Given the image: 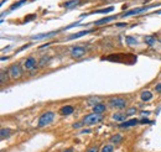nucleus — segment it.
I'll return each instance as SVG.
<instances>
[{"label": "nucleus", "mask_w": 161, "mask_h": 152, "mask_svg": "<svg viewBox=\"0 0 161 152\" xmlns=\"http://www.w3.org/2000/svg\"><path fill=\"white\" fill-rule=\"evenodd\" d=\"M139 124H152V121H150V120H149V119H141V120H140V122H139Z\"/></svg>", "instance_id": "29"}, {"label": "nucleus", "mask_w": 161, "mask_h": 152, "mask_svg": "<svg viewBox=\"0 0 161 152\" xmlns=\"http://www.w3.org/2000/svg\"><path fill=\"white\" fill-rule=\"evenodd\" d=\"M81 24H79V22H74V24H72V25H69V26H66V27L65 29H63V30H69V29H72V27H76V26H79Z\"/></svg>", "instance_id": "27"}, {"label": "nucleus", "mask_w": 161, "mask_h": 152, "mask_svg": "<svg viewBox=\"0 0 161 152\" xmlns=\"http://www.w3.org/2000/svg\"><path fill=\"white\" fill-rule=\"evenodd\" d=\"M109 105L115 109H123L126 106V100L123 98H113L109 100Z\"/></svg>", "instance_id": "5"}, {"label": "nucleus", "mask_w": 161, "mask_h": 152, "mask_svg": "<svg viewBox=\"0 0 161 152\" xmlns=\"http://www.w3.org/2000/svg\"><path fill=\"white\" fill-rule=\"evenodd\" d=\"M144 42L146 43L148 46H154V44L158 42V40H156L154 36H145L144 37Z\"/></svg>", "instance_id": "16"}, {"label": "nucleus", "mask_w": 161, "mask_h": 152, "mask_svg": "<svg viewBox=\"0 0 161 152\" xmlns=\"http://www.w3.org/2000/svg\"><path fill=\"white\" fill-rule=\"evenodd\" d=\"M84 124H83V122H77V124H73V127H76V129H78V127H81V126H83Z\"/></svg>", "instance_id": "32"}, {"label": "nucleus", "mask_w": 161, "mask_h": 152, "mask_svg": "<svg viewBox=\"0 0 161 152\" xmlns=\"http://www.w3.org/2000/svg\"><path fill=\"white\" fill-rule=\"evenodd\" d=\"M10 135H11V130L10 129H1V131H0V139L1 140L7 139Z\"/></svg>", "instance_id": "18"}, {"label": "nucleus", "mask_w": 161, "mask_h": 152, "mask_svg": "<svg viewBox=\"0 0 161 152\" xmlns=\"http://www.w3.org/2000/svg\"><path fill=\"white\" fill-rule=\"evenodd\" d=\"M113 151H114V147L112 145H106V146H103L100 152H113Z\"/></svg>", "instance_id": "25"}, {"label": "nucleus", "mask_w": 161, "mask_h": 152, "mask_svg": "<svg viewBox=\"0 0 161 152\" xmlns=\"http://www.w3.org/2000/svg\"><path fill=\"white\" fill-rule=\"evenodd\" d=\"M125 42L128 44H138V40L135 37H132V36H126L125 37Z\"/></svg>", "instance_id": "22"}, {"label": "nucleus", "mask_w": 161, "mask_h": 152, "mask_svg": "<svg viewBox=\"0 0 161 152\" xmlns=\"http://www.w3.org/2000/svg\"><path fill=\"white\" fill-rule=\"evenodd\" d=\"M88 132H91V130L89 129H84V130H82L81 133H88Z\"/></svg>", "instance_id": "34"}, {"label": "nucleus", "mask_w": 161, "mask_h": 152, "mask_svg": "<svg viewBox=\"0 0 161 152\" xmlns=\"http://www.w3.org/2000/svg\"><path fill=\"white\" fill-rule=\"evenodd\" d=\"M118 16L117 15H113V16H108V17H103V19H100V20H97L94 22H92L93 25H96V26H99V25H104V24H107V22H109L112 20H115Z\"/></svg>", "instance_id": "10"}, {"label": "nucleus", "mask_w": 161, "mask_h": 152, "mask_svg": "<svg viewBox=\"0 0 161 152\" xmlns=\"http://www.w3.org/2000/svg\"><path fill=\"white\" fill-rule=\"evenodd\" d=\"M102 119H103L102 114H96V113H93V114L86 115V116L83 117V120H82V122H83L84 125L91 126V125H94V124H97V122H99L100 120H102Z\"/></svg>", "instance_id": "2"}, {"label": "nucleus", "mask_w": 161, "mask_h": 152, "mask_svg": "<svg viewBox=\"0 0 161 152\" xmlns=\"http://www.w3.org/2000/svg\"><path fill=\"white\" fill-rule=\"evenodd\" d=\"M93 31V30H84V31H79V32H77V33H74V35H71L67 37V40H74V38H78V37H82V36H86V35H88V33H91Z\"/></svg>", "instance_id": "12"}, {"label": "nucleus", "mask_w": 161, "mask_h": 152, "mask_svg": "<svg viewBox=\"0 0 161 152\" xmlns=\"http://www.w3.org/2000/svg\"><path fill=\"white\" fill-rule=\"evenodd\" d=\"M140 122V120H138V119H130V120L125 121V122H122L120 125H119V127L124 129V127H130V126H135Z\"/></svg>", "instance_id": "11"}, {"label": "nucleus", "mask_w": 161, "mask_h": 152, "mask_svg": "<svg viewBox=\"0 0 161 152\" xmlns=\"http://www.w3.org/2000/svg\"><path fill=\"white\" fill-rule=\"evenodd\" d=\"M155 92H158V93H161V83H159L158 85L155 87Z\"/></svg>", "instance_id": "33"}, {"label": "nucleus", "mask_w": 161, "mask_h": 152, "mask_svg": "<svg viewBox=\"0 0 161 152\" xmlns=\"http://www.w3.org/2000/svg\"><path fill=\"white\" fill-rule=\"evenodd\" d=\"M160 4H154V5H149V6H143V7H136V9H133V10H129V11H125L124 14H122L120 16L122 17H128V16H132V15H136L139 13H143V11H146L151 7H155V6H159Z\"/></svg>", "instance_id": "4"}, {"label": "nucleus", "mask_w": 161, "mask_h": 152, "mask_svg": "<svg viewBox=\"0 0 161 152\" xmlns=\"http://www.w3.org/2000/svg\"><path fill=\"white\" fill-rule=\"evenodd\" d=\"M33 19H36V14H32V15H30V16L25 17V22H27V21H31V20H33Z\"/></svg>", "instance_id": "28"}, {"label": "nucleus", "mask_w": 161, "mask_h": 152, "mask_svg": "<svg viewBox=\"0 0 161 152\" xmlns=\"http://www.w3.org/2000/svg\"><path fill=\"white\" fill-rule=\"evenodd\" d=\"M6 59H9V57H1V61H6Z\"/></svg>", "instance_id": "37"}, {"label": "nucleus", "mask_w": 161, "mask_h": 152, "mask_svg": "<svg viewBox=\"0 0 161 152\" xmlns=\"http://www.w3.org/2000/svg\"><path fill=\"white\" fill-rule=\"evenodd\" d=\"M53 119H55L53 111H46V113H43L39 119V127H43V126L51 124Z\"/></svg>", "instance_id": "1"}, {"label": "nucleus", "mask_w": 161, "mask_h": 152, "mask_svg": "<svg viewBox=\"0 0 161 152\" xmlns=\"http://www.w3.org/2000/svg\"><path fill=\"white\" fill-rule=\"evenodd\" d=\"M106 109H107L106 104L99 103V104H97L96 106H93V113H96V114H103L104 111H106Z\"/></svg>", "instance_id": "13"}, {"label": "nucleus", "mask_w": 161, "mask_h": 152, "mask_svg": "<svg viewBox=\"0 0 161 152\" xmlns=\"http://www.w3.org/2000/svg\"><path fill=\"white\" fill-rule=\"evenodd\" d=\"M73 106H71V105H66V106H63L59 109V114L61 115H69V114H72L73 113Z\"/></svg>", "instance_id": "15"}, {"label": "nucleus", "mask_w": 161, "mask_h": 152, "mask_svg": "<svg viewBox=\"0 0 161 152\" xmlns=\"http://www.w3.org/2000/svg\"><path fill=\"white\" fill-rule=\"evenodd\" d=\"M87 152H99V151H98V147L97 146H93V147H89Z\"/></svg>", "instance_id": "30"}, {"label": "nucleus", "mask_w": 161, "mask_h": 152, "mask_svg": "<svg viewBox=\"0 0 161 152\" xmlns=\"http://www.w3.org/2000/svg\"><path fill=\"white\" fill-rule=\"evenodd\" d=\"M86 54V50L83 47H81V46H76V47H73L72 50H71V56H72V58H81V57H83V56Z\"/></svg>", "instance_id": "6"}, {"label": "nucleus", "mask_w": 161, "mask_h": 152, "mask_svg": "<svg viewBox=\"0 0 161 152\" xmlns=\"http://www.w3.org/2000/svg\"><path fill=\"white\" fill-rule=\"evenodd\" d=\"M114 7L113 6H109V7H106V9H100V10H96V11H92V13H87V14H82V17L84 16H89V15H93V14H108L110 11H113Z\"/></svg>", "instance_id": "8"}, {"label": "nucleus", "mask_w": 161, "mask_h": 152, "mask_svg": "<svg viewBox=\"0 0 161 152\" xmlns=\"http://www.w3.org/2000/svg\"><path fill=\"white\" fill-rule=\"evenodd\" d=\"M7 74L11 79H19L22 76V68L20 64H13L7 69Z\"/></svg>", "instance_id": "3"}, {"label": "nucleus", "mask_w": 161, "mask_h": 152, "mask_svg": "<svg viewBox=\"0 0 161 152\" xmlns=\"http://www.w3.org/2000/svg\"><path fill=\"white\" fill-rule=\"evenodd\" d=\"M48 59H50V57H43L42 59H41V66H45V64H46L45 62H48Z\"/></svg>", "instance_id": "31"}, {"label": "nucleus", "mask_w": 161, "mask_h": 152, "mask_svg": "<svg viewBox=\"0 0 161 152\" xmlns=\"http://www.w3.org/2000/svg\"><path fill=\"white\" fill-rule=\"evenodd\" d=\"M113 119L115 121H124L126 119V114H123V113H115L113 115Z\"/></svg>", "instance_id": "19"}, {"label": "nucleus", "mask_w": 161, "mask_h": 152, "mask_svg": "<svg viewBox=\"0 0 161 152\" xmlns=\"http://www.w3.org/2000/svg\"><path fill=\"white\" fill-rule=\"evenodd\" d=\"M117 26H119V27H123V26H125L124 22H120V24H117Z\"/></svg>", "instance_id": "36"}, {"label": "nucleus", "mask_w": 161, "mask_h": 152, "mask_svg": "<svg viewBox=\"0 0 161 152\" xmlns=\"http://www.w3.org/2000/svg\"><path fill=\"white\" fill-rule=\"evenodd\" d=\"M79 1L81 0H68V1L63 3L62 6L66 7V9H73V7H76L78 4H79Z\"/></svg>", "instance_id": "14"}, {"label": "nucleus", "mask_w": 161, "mask_h": 152, "mask_svg": "<svg viewBox=\"0 0 161 152\" xmlns=\"http://www.w3.org/2000/svg\"><path fill=\"white\" fill-rule=\"evenodd\" d=\"M57 31H51V32H46V33H40V35H33L31 36V40H43V38H48L51 36H55Z\"/></svg>", "instance_id": "9"}, {"label": "nucleus", "mask_w": 161, "mask_h": 152, "mask_svg": "<svg viewBox=\"0 0 161 152\" xmlns=\"http://www.w3.org/2000/svg\"><path fill=\"white\" fill-rule=\"evenodd\" d=\"M62 152H73V148H67V150L62 151Z\"/></svg>", "instance_id": "35"}, {"label": "nucleus", "mask_w": 161, "mask_h": 152, "mask_svg": "<svg viewBox=\"0 0 161 152\" xmlns=\"http://www.w3.org/2000/svg\"><path fill=\"white\" fill-rule=\"evenodd\" d=\"M152 98V93L151 92H149V90H145L141 93V100L143 102H149Z\"/></svg>", "instance_id": "17"}, {"label": "nucleus", "mask_w": 161, "mask_h": 152, "mask_svg": "<svg viewBox=\"0 0 161 152\" xmlns=\"http://www.w3.org/2000/svg\"><path fill=\"white\" fill-rule=\"evenodd\" d=\"M88 104H89V105L96 106L97 104H99V98H96V96H93V98H89V99H88Z\"/></svg>", "instance_id": "24"}, {"label": "nucleus", "mask_w": 161, "mask_h": 152, "mask_svg": "<svg viewBox=\"0 0 161 152\" xmlns=\"http://www.w3.org/2000/svg\"><path fill=\"white\" fill-rule=\"evenodd\" d=\"M36 59L33 58V57H29V58H26V61L24 62V67L27 70H33L36 68Z\"/></svg>", "instance_id": "7"}, {"label": "nucleus", "mask_w": 161, "mask_h": 152, "mask_svg": "<svg viewBox=\"0 0 161 152\" xmlns=\"http://www.w3.org/2000/svg\"><path fill=\"white\" fill-rule=\"evenodd\" d=\"M122 140H123L122 135H119V133H117V135L112 136V139H110V142H112V143H119V142H122Z\"/></svg>", "instance_id": "21"}, {"label": "nucleus", "mask_w": 161, "mask_h": 152, "mask_svg": "<svg viewBox=\"0 0 161 152\" xmlns=\"http://www.w3.org/2000/svg\"><path fill=\"white\" fill-rule=\"evenodd\" d=\"M135 113H136L135 108H130V109L126 111V116H130V115H133V114H135Z\"/></svg>", "instance_id": "26"}, {"label": "nucleus", "mask_w": 161, "mask_h": 152, "mask_svg": "<svg viewBox=\"0 0 161 152\" xmlns=\"http://www.w3.org/2000/svg\"><path fill=\"white\" fill-rule=\"evenodd\" d=\"M6 80H7V74L5 70H1L0 72V83L4 84V83H6Z\"/></svg>", "instance_id": "23"}, {"label": "nucleus", "mask_w": 161, "mask_h": 152, "mask_svg": "<svg viewBox=\"0 0 161 152\" xmlns=\"http://www.w3.org/2000/svg\"><path fill=\"white\" fill-rule=\"evenodd\" d=\"M25 3H27V0H20V1H17V3H15L14 5H11L10 6V11H13V10H16V9H19L20 6H22Z\"/></svg>", "instance_id": "20"}]
</instances>
